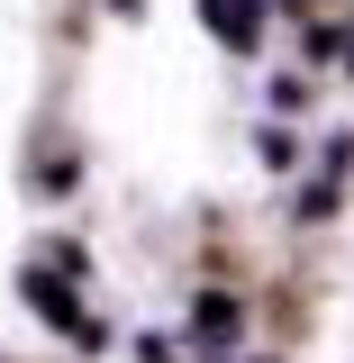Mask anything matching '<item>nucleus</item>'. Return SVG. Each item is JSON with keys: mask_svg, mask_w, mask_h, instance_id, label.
I'll use <instances>...</instances> for the list:
<instances>
[{"mask_svg": "<svg viewBox=\"0 0 354 363\" xmlns=\"http://www.w3.org/2000/svg\"><path fill=\"white\" fill-rule=\"evenodd\" d=\"M28 309H37L45 327H64V345H100V318H91L82 300L64 291V272H55V264H37V272H28Z\"/></svg>", "mask_w": 354, "mask_h": 363, "instance_id": "nucleus-1", "label": "nucleus"}, {"mask_svg": "<svg viewBox=\"0 0 354 363\" xmlns=\"http://www.w3.org/2000/svg\"><path fill=\"white\" fill-rule=\"evenodd\" d=\"M200 18H209L236 55H255V45H264V9H255V0H200Z\"/></svg>", "mask_w": 354, "mask_h": 363, "instance_id": "nucleus-2", "label": "nucleus"}, {"mask_svg": "<svg viewBox=\"0 0 354 363\" xmlns=\"http://www.w3.org/2000/svg\"><path fill=\"white\" fill-rule=\"evenodd\" d=\"M245 336V318H236V300H200V318H191V345H209V354H227Z\"/></svg>", "mask_w": 354, "mask_h": 363, "instance_id": "nucleus-3", "label": "nucleus"}]
</instances>
